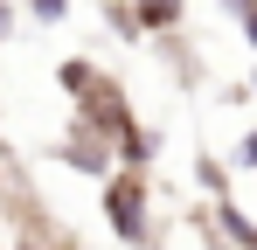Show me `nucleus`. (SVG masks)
Returning <instances> with one entry per match:
<instances>
[{
    "mask_svg": "<svg viewBox=\"0 0 257 250\" xmlns=\"http://www.w3.org/2000/svg\"><path fill=\"white\" fill-rule=\"evenodd\" d=\"M0 153H7V146H0Z\"/></svg>",
    "mask_w": 257,
    "mask_h": 250,
    "instance_id": "1a4fd4ad",
    "label": "nucleus"
},
{
    "mask_svg": "<svg viewBox=\"0 0 257 250\" xmlns=\"http://www.w3.org/2000/svg\"><path fill=\"white\" fill-rule=\"evenodd\" d=\"M90 77H97V63H90V56H70V63H63V70H56V83H63V90H70V97H77V90H84Z\"/></svg>",
    "mask_w": 257,
    "mask_h": 250,
    "instance_id": "7ed1b4c3",
    "label": "nucleus"
},
{
    "mask_svg": "<svg viewBox=\"0 0 257 250\" xmlns=\"http://www.w3.org/2000/svg\"><path fill=\"white\" fill-rule=\"evenodd\" d=\"M153 188H146V174L139 167H125V174H104V222H111V236L132 250L153 243Z\"/></svg>",
    "mask_w": 257,
    "mask_h": 250,
    "instance_id": "f257e3e1",
    "label": "nucleus"
},
{
    "mask_svg": "<svg viewBox=\"0 0 257 250\" xmlns=\"http://www.w3.org/2000/svg\"><path fill=\"white\" fill-rule=\"evenodd\" d=\"M28 14H35V21H63V14H70V0H28Z\"/></svg>",
    "mask_w": 257,
    "mask_h": 250,
    "instance_id": "423d86ee",
    "label": "nucleus"
},
{
    "mask_svg": "<svg viewBox=\"0 0 257 250\" xmlns=\"http://www.w3.org/2000/svg\"><path fill=\"white\" fill-rule=\"evenodd\" d=\"M7 35H14V0H0V49H7Z\"/></svg>",
    "mask_w": 257,
    "mask_h": 250,
    "instance_id": "0eeeda50",
    "label": "nucleus"
},
{
    "mask_svg": "<svg viewBox=\"0 0 257 250\" xmlns=\"http://www.w3.org/2000/svg\"><path fill=\"white\" fill-rule=\"evenodd\" d=\"M250 97H257V77H250Z\"/></svg>",
    "mask_w": 257,
    "mask_h": 250,
    "instance_id": "6e6552de",
    "label": "nucleus"
},
{
    "mask_svg": "<svg viewBox=\"0 0 257 250\" xmlns=\"http://www.w3.org/2000/svg\"><path fill=\"white\" fill-rule=\"evenodd\" d=\"M229 160L243 167V174H257V132H243V139H236V153H229Z\"/></svg>",
    "mask_w": 257,
    "mask_h": 250,
    "instance_id": "39448f33",
    "label": "nucleus"
},
{
    "mask_svg": "<svg viewBox=\"0 0 257 250\" xmlns=\"http://www.w3.org/2000/svg\"><path fill=\"white\" fill-rule=\"evenodd\" d=\"M229 14L243 21V42H250V49H257V0H229Z\"/></svg>",
    "mask_w": 257,
    "mask_h": 250,
    "instance_id": "20e7f679",
    "label": "nucleus"
},
{
    "mask_svg": "<svg viewBox=\"0 0 257 250\" xmlns=\"http://www.w3.org/2000/svg\"><path fill=\"white\" fill-rule=\"evenodd\" d=\"M188 21V0H132V28L139 35H174Z\"/></svg>",
    "mask_w": 257,
    "mask_h": 250,
    "instance_id": "f03ea898",
    "label": "nucleus"
}]
</instances>
